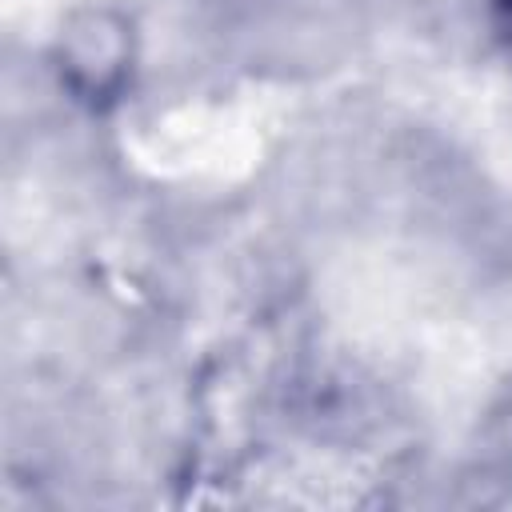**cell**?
Here are the masks:
<instances>
[{"instance_id":"obj_1","label":"cell","mask_w":512,"mask_h":512,"mask_svg":"<svg viewBox=\"0 0 512 512\" xmlns=\"http://www.w3.org/2000/svg\"><path fill=\"white\" fill-rule=\"evenodd\" d=\"M60 88L88 112L116 108L136 72V24L112 4H80L52 40Z\"/></svg>"},{"instance_id":"obj_2","label":"cell","mask_w":512,"mask_h":512,"mask_svg":"<svg viewBox=\"0 0 512 512\" xmlns=\"http://www.w3.org/2000/svg\"><path fill=\"white\" fill-rule=\"evenodd\" d=\"M488 20H492L496 40L512 52V0H488Z\"/></svg>"}]
</instances>
